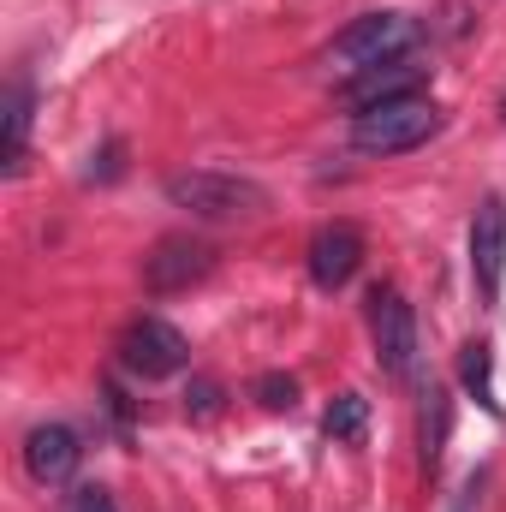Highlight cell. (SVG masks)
<instances>
[{"instance_id": "6da1fadb", "label": "cell", "mask_w": 506, "mask_h": 512, "mask_svg": "<svg viewBox=\"0 0 506 512\" xmlns=\"http://www.w3.org/2000/svg\"><path fill=\"white\" fill-rule=\"evenodd\" d=\"M167 203L197 215V221H256L268 209V191L256 179L239 173H215V167H185V173H167Z\"/></svg>"}, {"instance_id": "7a4b0ae2", "label": "cell", "mask_w": 506, "mask_h": 512, "mask_svg": "<svg viewBox=\"0 0 506 512\" xmlns=\"http://www.w3.org/2000/svg\"><path fill=\"white\" fill-rule=\"evenodd\" d=\"M441 126H447V114L429 96L381 102L370 114H352V149L358 155H411V149H423Z\"/></svg>"}, {"instance_id": "3957f363", "label": "cell", "mask_w": 506, "mask_h": 512, "mask_svg": "<svg viewBox=\"0 0 506 512\" xmlns=\"http://www.w3.org/2000/svg\"><path fill=\"white\" fill-rule=\"evenodd\" d=\"M411 42H417V24L405 18V12H364V18H352L334 42H328V66L334 72H346V78H358V72H370V66H387V60H405L411 54Z\"/></svg>"}, {"instance_id": "277c9868", "label": "cell", "mask_w": 506, "mask_h": 512, "mask_svg": "<svg viewBox=\"0 0 506 512\" xmlns=\"http://www.w3.org/2000/svg\"><path fill=\"white\" fill-rule=\"evenodd\" d=\"M370 340H376L381 376H393V382L417 376V310L405 304V292H393V286L370 292Z\"/></svg>"}, {"instance_id": "5b68a950", "label": "cell", "mask_w": 506, "mask_h": 512, "mask_svg": "<svg viewBox=\"0 0 506 512\" xmlns=\"http://www.w3.org/2000/svg\"><path fill=\"white\" fill-rule=\"evenodd\" d=\"M120 364L131 376H143V382H167V376H179L191 364V340L173 322H161V316H137L120 334Z\"/></svg>"}, {"instance_id": "8992f818", "label": "cell", "mask_w": 506, "mask_h": 512, "mask_svg": "<svg viewBox=\"0 0 506 512\" xmlns=\"http://www.w3.org/2000/svg\"><path fill=\"white\" fill-rule=\"evenodd\" d=\"M423 78H429V66H417V60L405 54V60H387V66H370V72L346 78V84H340V102H346L352 114H370V108H381V102H405V96H417Z\"/></svg>"}, {"instance_id": "52a82bcc", "label": "cell", "mask_w": 506, "mask_h": 512, "mask_svg": "<svg viewBox=\"0 0 506 512\" xmlns=\"http://www.w3.org/2000/svg\"><path fill=\"white\" fill-rule=\"evenodd\" d=\"M471 274H477V292L495 304L506 286V203L501 197H483V209L471 221Z\"/></svg>"}, {"instance_id": "ba28073f", "label": "cell", "mask_w": 506, "mask_h": 512, "mask_svg": "<svg viewBox=\"0 0 506 512\" xmlns=\"http://www.w3.org/2000/svg\"><path fill=\"white\" fill-rule=\"evenodd\" d=\"M358 268H364V233L352 221H334V227H322L310 239V280L322 292H340Z\"/></svg>"}, {"instance_id": "9c48e42d", "label": "cell", "mask_w": 506, "mask_h": 512, "mask_svg": "<svg viewBox=\"0 0 506 512\" xmlns=\"http://www.w3.org/2000/svg\"><path fill=\"white\" fill-rule=\"evenodd\" d=\"M215 268V251L203 239H161L155 251L143 256V280L149 292H185L191 280H203Z\"/></svg>"}, {"instance_id": "30bf717a", "label": "cell", "mask_w": 506, "mask_h": 512, "mask_svg": "<svg viewBox=\"0 0 506 512\" xmlns=\"http://www.w3.org/2000/svg\"><path fill=\"white\" fill-rule=\"evenodd\" d=\"M78 459H84V447H78V435L66 429V423H36L30 435H24V471L48 489V483H66L72 471H78Z\"/></svg>"}, {"instance_id": "8fae6325", "label": "cell", "mask_w": 506, "mask_h": 512, "mask_svg": "<svg viewBox=\"0 0 506 512\" xmlns=\"http://www.w3.org/2000/svg\"><path fill=\"white\" fill-rule=\"evenodd\" d=\"M459 382H465V393H471L489 417H501V399H495V358H489L483 340H471V346L459 352Z\"/></svg>"}, {"instance_id": "7c38bea8", "label": "cell", "mask_w": 506, "mask_h": 512, "mask_svg": "<svg viewBox=\"0 0 506 512\" xmlns=\"http://www.w3.org/2000/svg\"><path fill=\"white\" fill-rule=\"evenodd\" d=\"M364 429H370V399H364V393H340V399L322 411V435H328V441L358 447V441H364Z\"/></svg>"}, {"instance_id": "4fadbf2b", "label": "cell", "mask_w": 506, "mask_h": 512, "mask_svg": "<svg viewBox=\"0 0 506 512\" xmlns=\"http://www.w3.org/2000/svg\"><path fill=\"white\" fill-rule=\"evenodd\" d=\"M447 429H453V405H447L441 387H429V393H423V465H429V471H435L441 453H447Z\"/></svg>"}, {"instance_id": "5bb4252c", "label": "cell", "mask_w": 506, "mask_h": 512, "mask_svg": "<svg viewBox=\"0 0 506 512\" xmlns=\"http://www.w3.org/2000/svg\"><path fill=\"white\" fill-rule=\"evenodd\" d=\"M24 137H30V90L12 84L6 90V173H24Z\"/></svg>"}, {"instance_id": "9a60e30c", "label": "cell", "mask_w": 506, "mask_h": 512, "mask_svg": "<svg viewBox=\"0 0 506 512\" xmlns=\"http://www.w3.org/2000/svg\"><path fill=\"white\" fill-rule=\"evenodd\" d=\"M256 399H262L268 411H292V405H298V376H280V370L256 376Z\"/></svg>"}, {"instance_id": "2e32d148", "label": "cell", "mask_w": 506, "mask_h": 512, "mask_svg": "<svg viewBox=\"0 0 506 512\" xmlns=\"http://www.w3.org/2000/svg\"><path fill=\"white\" fill-rule=\"evenodd\" d=\"M66 512H120V507H114V495L102 483H84V489L66 495Z\"/></svg>"}, {"instance_id": "e0dca14e", "label": "cell", "mask_w": 506, "mask_h": 512, "mask_svg": "<svg viewBox=\"0 0 506 512\" xmlns=\"http://www.w3.org/2000/svg\"><path fill=\"white\" fill-rule=\"evenodd\" d=\"M185 411H191V417H215V411H221V387L197 382L191 393H185Z\"/></svg>"}]
</instances>
